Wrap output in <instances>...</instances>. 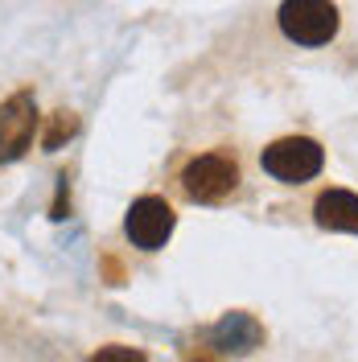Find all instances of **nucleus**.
Masks as SVG:
<instances>
[{
  "label": "nucleus",
  "instance_id": "f03ea898",
  "mask_svg": "<svg viewBox=\"0 0 358 362\" xmlns=\"http://www.w3.org/2000/svg\"><path fill=\"white\" fill-rule=\"evenodd\" d=\"M264 173H272L276 181H289V185H301V181H313L321 173V165H325V153H321V144L309 140V136H284V140H276L264 148Z\"/></svg>",
  "mask_w": 358,
  "mask_h": 362
},
{
  "label": "nucleus",
  "instance_id": "7ed1b4c3",
  "mask_svg": "<svg viewBox=\"0 0 358 362\" xmlns=\"http://www.w3.org/2000/svg\"><path fill=\"white\" fill-rule=\"evenodd\" d=\"M280 29L296 45H325L337 33L334 0H284L280 4Z\"/></svg>",
  "mask_w": 358,
  "mask_h": 362
},
{
  "label": "nucleus",
  "instance_id": "20e7f679",
  "mask_svg": "<svg viewBox=\"0 0 358 362\" xmlns=\"http://www.w3.org/2000/svg\"><path fill=\"white\" fill-rule=\"evenodd\" d=\"M173 206L165 202V198H136L132 210H128V218H124V230H128V239H132L140 251H157L165 247V239L173 235Z\"/></svg>",
  "mask_w": 358,
  "mask_h": 362
},
{
  "label": "nucleus",
  "instance_id": "423d86ee",
  "mask_svg": "<svg viewBox=\"0 0 358 362\" xmlns=\"http://www.w3.org/2000/svg\"><path fill=\"white\" fill-rule=\"evenodd\" d=\"M313 218L325 230L358 235V194H350V189H325L313 206Z\"/></svg>",
  "mask_w": 358,
  "mask_h": 362
},
{
  "label": "nucleus",
  "instance_id": "f257e3e1",
  "mask_svg": "<svg viewBox=\"0 0 358 362\" xmlns=\"http://www.w3.org/2000/svg\"><path fill=\"white\" fill-rule=\"evenodd\" d=\"M239 189V160L226 153H202L181 169V194L190 202H223Z\"/></svg>",
  "mask_w": 358,
  "mask_h": 362
},
{
  "label": "nucleus",
  "instance_id": "6e6552de",
  "mask_svg": "<svg viewBox=\"0 0 358 362\" xmlns=\"http://www.w3.org/2000/svg\"><path fill=\"white\" fill-rule=\"evenodd\" d=\"M140 362L144 358V350H132V346H108V350H99L95 354V362Z\"/></svg>",
  "mask_w": 358,
  "mask_h": 362
},
{
  "label": "nucleus",
  "instance_id": "39448f33",
  "mask_svg": "<svg viewBox=\"0 0 358 362\" xmlns=\"http://www.w3.org/2000/svg\"><path fill=\"white\" fill-rule=\"evenodd\" d=\"M33 132H37V107H33V95L21 90L0 107V165L25 157V148L33 144Z\"/></svg>",
  "mask_w": 358,
  "mask_h": 362
},
{
  "label": "nucleus",
  "instance_id": "0eeeda50",
  "mask_svg": "<svg viewBox=\"0 0 358 362\" xmlns=\"http://www.w3.org/2000/svg\"><path fill=\"white\" fill-rule=\"evenodd\" d=\"M79 128V119L70 112H58L54 115V124H50V132H45V148H62V140H70Z\"/></svg>",
  "mask_w": 358,
  "mask_h": 362
}]
</instances>
